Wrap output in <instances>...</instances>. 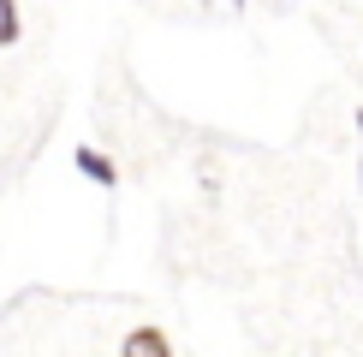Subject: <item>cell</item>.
<instances>
[{
  "label": "cell",
  "instance_id": "cell-1",
  "mask_svg": "<svg viewBox=\"0 0 363 357\" xmlns=\"http://www.w3.org/2000/svg\"><path fill=\"white\" fill-rule=\"evenodd\" d=\"M72 167H78L89 185H101V191H113V185H119V161H113V155H101V149H89V143L72 149Z\"/></svg>",
  "mask_w": 363,
  "mask_h": 357
},
{
  "label": "cell",
  "instance_id": "cell-2",
  "mask_svg": "<svg viewBox=\"0 0 363 357\" xmlns=\"http://www.w3.org/2000/svg\"><path fill=\"white\" fill-rule=\"evenodd\" d=\"M173 346H167V334L161 327H143V334H131L125 339V357H167Z\"/></svg>",
  "mask_w": 363,
  "mask_h": 357
},
{
  "label": "cell",
  "instance_id": "cell-3",
  "mask_svg": "<svg viewBox=\"0 0 363 357\" xmlns=\"http://www.w3.org/2000/svg\"><path fill=\"white\" fill-rule=\"evenodd\" d=\"M24 36V18H18V0H0V48H12V42Z\"/></svg>",
  "mask_w": 363,
  "mask_h": 357
},
{
  "label": "cell",
  "instance_id": "cell-4",
  "mask_svg": "<svg viewBox=\"0 0 363 357\" xmlns=\"http://www.w3.org/2000/svg\"><path fill=\"white\" fill-rule=\"evenodd\" d=\"M357 191H363V108H357Z\"/></svg>",
  "mask_w": 363,
  "mask_h": 357
},
{
  "label": "cell",
  "instance_id": "cell-5",
  "mask_svg": "<svg viewBox=\"0 0 363 357\" xmlns=\"http://www.w3.org/2000/svg\"><path fill=\"white\" fill-rule=\"evenodd\" d=\"M233 6H238V0H233Z\"/></svg>",
  "mask_w": 363,
  "mask_h": 357
}]
</instances>
